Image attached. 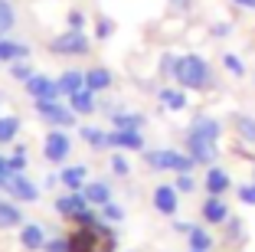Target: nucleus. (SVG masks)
I'll return each mask as SVG.
<instances>
[{
	"instance_id": "obj_30",
	"label": "nucleus",
	"mask_w": 255,
	"mask_h": 252,
	"mask_svg": "<svg viewBox=\"0 0 255 252\" xmlns=\"http://www.w3.org/2000/svg\"><path fill=\"white\" fill-rule=\"evenodd\" d=\"M13 23H16V10H13V3L0 0V36H7V33L13 30Z\"/></svg>"
},
{
	"instance_id": "obj_41",
	"label": "nucleus",
	"mask_w": 255,
	"mask_h": 252,
	"mask_svg": "<svg viewBox=\"0 0 255 252\" xmlns=\"http://www.w3.org/2000/svg\"><path fill=\"white\" fill-rule=\"evenodd\" d=\"M173 187H177V193H193V190H196V180L190 177V174H177Z\"/></svg>"
},
{
	"instance_id": "obj_12",
	"label": "nucleus",
	"mask_w": 255,
	"mask_h": 252,
	"mask_svg": "<svg viewBox=\"0 0 255 252\" xmlns=\"http://www.w3.org/2000/svg\"><path fill=\"white\" fill-rule=\"evenodd\" d=\"M108 148H121V151H147L141 131H125V128H112L108 131Z\"/></svg>"
},
{
	"instance_id": "obj_8",
	"label": "nucleus",
	"mask_w": 255,
	"mask_h": 252,
	"mask_svg": "<svg viewBox=\"0 0 255 252\" xmlns=\"http://www.w3.org/2000/svg\"><path fill=\"white\" fill-rule=\"evenodd\" d=\"M53 207H56V213H59L62 220L75 223L82 213H89V210H92V203L85 200V193H82V190H69V193H62V197H56Z\"/></svg>"
},
{
	"instance_id": "obj_38",
	"label": "nucleus",
	"mask_w": 255,
	"mask_h": 252,
	"mask_svg": "<svg viewBox=\"0 0 255 252\" xmlns=\"http://www.w3.org/2000/svg\"><path fill=\"white\" fill-rule=\"evenodd\" d=\"M239 203H246V207H255V180H249V184H239Z\"/></svg>"
},
{
	"instance_id": "obj_25",
	"label": "nucleus",
	"mask_w": 255,
	"mask_h": 252,
	"mask_svg": "<svg viewBox=\"0 0 255 252\" xmlns=\"http://www.w3.org/2000/svg\"><path fill=\"white\" fill-rule=\"evenodd\" d=\"M23 226V213L16 207V200H0V230H13Z\"/></svg>"
},
{
	"instance_id": "obj_40",
	"label": "nucleus",
	"mask_w": 255,
	"mask_h": 252,
	"mask_svg": "<svg viewBox=\"0 0 255 252\" xmlns=\"http://www.w3.org/2000/svg\"><path fill=\"white\" fill-rule=\"evenodd\" d=\"M43 252H69V236H53V239H46Z\"/></svg>"
},
{
	"instance_id": "obj_1",
	"label": "nucleus",
	"mask_w": 255,
	"mask_h": 252,
	"mask_svg": "<svg viewBox=\"0 0 255 252\" xmlns=\"http://www.w3.org/2000/svg\"><path fill=\"white\" fill-rule=\"evenodd\" d=\"M118 233L112 223H89V226H75L69 233V252H115Z\"/></svg>"
},
{
	"instance_id": "obj_36",
	"label": "nucleus",
	"mask_w": 255,
	"mask_h": 252,
	"mask_svg": "<svg viewBox=\"0 0 255 252\" xmlns=\"http://www.w3.org/2000/svg\"><path fill=\"white\" fill-rule=\"evenodd\" d=\"M108 167H112L115 177H128V174H131V164H128L121 154H112V157H108Z\"/></svg>"
},
{
	"instance_id": "obj_50",
	"label": "nucleus",
	"mask_w": 255,
	"mask_h": 252,
	"mask_svg": "<svg viewBox=\"0 0 255 252\" xmlns=\"http://www.w3.org/2000/svg\"><path fill=\"white\" fill-rule=\"evenodd\" d=\"M190 252H200V249H190Z\"/></svg>"
},
{
	"instance_id": "obj_29",
	"label": "nucleus",
	"mask_w": 255,
	"mask_h": 252,
	"mask_svg": "<svg viewBox=\"0 0 255 252\" xmlns=\"http://www.w3.org/2000/svg\"><path fill=\"white\" fill-rule=\"evenodd\" d=\"M187 243H190V249L210 252V249H213V233L206 230V226H193V230L187 233Z\"/></svg>"
},
{
	"instance_id": "obj_37",
	"label": "nucleus",
	"mask_w": 255,
	"mask_h": 252,
	"mask_svg": "<svg viewBox=\"0 0 255 252\" xmlns=\"http://www.w3.org/2000/svg\"><path fill=\"white\" fill-rule=\"evenodd\" d=\"M33 75V69L26 66V59H16V62H10V79H16V82H26Z\"/></svg>"
},
{
	"instance_id": "obj_27",
	"label": "nucleus",
	"mask_w": 255,
	"mask_h": 252,
	"mask_svg": "<svg viewBox=\"0 0 255 252\" xmlns=\"http://www.w3.org/2000/svg\"><path fill=\"white\" fill-rule=\"evenodd\" d=\"M20 131H23V121L16 115H0V144H13Z\"/></svg>"
},
{
	"instance_id": "obj_33",
	"label": "nucleus",
	"mask_w": 255,
	"mask_h": 252,
	"mask_svg": "<svg viewBox=\"0 0 255 252\" xmlns=\"http://www.w3.org/2000/svg\"><path fill=\"white\" fill-rule=\"evenodd\" d=\"M223 66H226V72L236 75V79H242V75H246V62H242L236 52H226V56H223Z\"/></svg>"
},
{
	"instance_id": "obj_4",
	"label": "nucleus",
	"mask_w": 255,
	"mask_h": 252,
	"mask_svg": "<svg viewBox=\"0 0 255 252\" xmlns=\"http://www.w3.org/2000/svg\"><path fill=\"white\" fill-rule=\"evenodd\" d=\"M89 49H92V39L85 36V30H66V33L49 39V52H53V56H66V59L85 56Z\"/></svg>"
},
{
	"instance_id": "obj_51",
	"label": "nucleus",
	"mask_w": 255,
	"mask_h": 252,
	"mask_svg": "<svg viewBox=\"0 0 255 252\" xmlns=\"http://www.w3.org/2000/svg\"><path fill=\"white\" fill-rule=\"evenodd\" d=\"M0 102H3V95H0Z\"/></svg>"
},
{
	"instance_id": "obj_24",
	"label": "nucleus",
	"mask_w": 255,
	"mask_h": 252,
	"mask_svg": "<svg viewBox=\"0 0 255 252\" xmlns=\"http://www.w3.org/2000/svg\"><path fill=\"white\" fill-rule=\"evenodd\" d=\"M144 115L141 111H115L112 115V128H125V131H141L144 128Z\"/></svg>"
},
{
	"instance_id": "obj_44",
	"label": "nucleus",
	"mask_w": 255,
	"mask_h": 252,
	"mask_svg": "<svg viewBox=\"0 0 255 252\" xmlns=\"http://www.w3.org/2000/svg\"><path fill=\"white\" fill-rule=\"evenodd\" d=\"M193 230V223H183V220H173V233H180V236H187V233Z\"/></svg>"
},
{
	"instance_id": "obj_20",
	"label": "nucleus",
	"mask_w": 255,
	"mask_h": 252,
	"mask_svg": "<svg viewBox=\"0 0 255 252\" xmlns=\"http://www.w3.org/2000/svg\"><path fill=\"white\" fill-rule=\"evenodd\" d=\"M85 177H89V167H85V164H69V167L59 171V184L66 187V190H82Z\"/></svg>"
},
{
	"instance_id": "obj_17",
	"label": "nucleus",
	"mask_w": 255,
	"mask_h": 252,
	"mask_svg": "<svg viewBox=\"0 0 255 252\" xmlns=\"http://www.w3.org/2000/svg\"><path fill=\"white\" fill-rule=\"evenodd\" d=\"M157 102H160V108H167V111H187L190 98H187V89H180V85H167V89L157 92Z\"/></svg>"
},
{
	"instance_id": "obj_5",
	"label": "nucleus",
	"mask_w": 255,
	"mask_h": 252,
	"mask_svg": "<svg viewBox=\"0 0 255 252\" xmlns=\"http://www.w3.org/2000/svg\"><path fill=\"white\" fill-rule=\"evenodd\" d=\"M3 193H7L10 200H16V203H36L39 193H43V187H39L33 177H26V171H13L7 180H3Z\"/></svg>"
},
{
	"instance_id": "obj_6",
	"label": "nucleus",
	"mask_w": 255,
	"mask_h": 252,
	"mask_svg": "<svg viewBox=\"0 0 255 252\" xmlns=\"http://www.w3.org/2000/svg\"><path fill=\"white\" fill-rule=\"evenodd\" d=\"M33 108H36V115L46 125H53V128H69L79 118V115H75L69 105H62L59 98H39V102H33Z\"/></svg>"
},
{
	"instance_id": "obj_35",
	"label": "nucleus",
	"mask_w": 255,
	"mask_h": 252,
	"mask_svg": "<svg viewBox=\"0 0 255 252\" xmlns=\"http://www.w3.org/2000/svg\"><path fill=\"white\" fill-rule=\"evenodd\" d=\"M115 33V20L112 16H98L95 20V39H108Z\"/></svg>"
},
{
	"instance_id": "obj_28",
	"label": "nucleus",
	"mask_w": 255,
	"mask_h": 252,
	"mask_svg": "<svg viewBox=\"0 0 255 252\" xmlns=\"http://www.w3.org/2000/svg\"><path fill=\"white\" fill-rule=\"evenodd\" d=\"M85 85V72L82 69H66V72L59 75V92L62 95H72V92H79Z\"/></svg>"
},
{
	"instance_id": "obj_49",
	"label": "nucleus",
	"mask_w": 255,
	"mask_h": 252,
	"mask_svg": "<svg viewBox=\"0 0 255 252\" xmlns=\"http://www.w3.org/2000/svg\"><path fill=\"white\" fill-rule=\"evenodd\" d=\"M252 180H255V161H252Z\"/></svg>"
},
{
	"instance_id": "obj_48",
	"label": "nucleus",
	"mask_w": 255,
	"mask_h": 252,
	"mask_svg": "<svg viewBox=\"0 0 255 252\" xmlns=\"http://www.w3.org/2000/svg\"><path fill=\"white\" fill-rule=\"evenodd\" d=\"M3 180H7V177H3V174H0V190H3Z\"/></svg>"
},
{
	"instance_id": "obj_43",
	"label": "nucleus",
	"mask_w": 255,
	"mask_h": 252,
	"mask_svg": "<svg viewBox=\"0 0 255 252\" xmlns=\"http://www.w3.org/2000/svg\"><path fill=\"white\" fill-rule=\"evenodd\" d=\"M210 33H213V36H229V33H233V23H216Z\"/></svg>"
},
{
	"instance_id": "obj_34",
	"label": "nucleus",
	"mask_w": 255,
	"mask_h": 252,
	"mask_svg": "<svg viewBox=\"0 0 255 252\" xmlns=\"http://www.w3.org/2000/svg\"><path fill=\"white\" fill-rule=\"evenodd\" d=\"M7 157H10V167H13V171H26V167H30V154H26V148H23V144H16Z\"/></svg>"
},
{
	"instance_id": "obj_31",
	"label": "nucleus",
	"mask_w": 255,
	"mask_h": 252,
	"mask_svg": "<svg viewBox=\"0 0 255 252\" xmlns=\"http://www.w3.org/2000/svg\"><path fill=\"white\" fill-rule=\"evenodd\" d=\"M102 220H105V223H112V226L125 223V207H121V203H115V200H108L105 207H102Z\"/></svg>"
},
{
	"instance_id": "obj_46",
	"label": "nucleus",
	"mask_w": 255,
	"mask_h": 252,
	"mask_svg": "<svg viewBox=\"0 0 255 252\" xmlns=\"http://www.w3.org/2000/svg\"><path fill=\"white\" fill-rule=\"evenodd\" d=\"M229 3H236V7H242V10H255V0H229Z\"/></svg>"
},
{
	"instance_id": "obj_11",
	"label": "nucleus",
	"mask_w": 255,
	"mask_h": 252,
	"mask_svg": "<svg viewBox=\"0 0 255 252\" xmlns=\"http://www.w3.org/2000/svg\"><path fill=\"white\" fill-rule=\"evenodd\" d=\"M150 203H154V210H157L160 216H173L177 210H180V193H177V187H170V184H157L154 193H150Z\"/></svg>"
},
{
	"instance_id": "obj_19",
	"label": "nucleus",
	"mask_w": 255,
	"mask_h": 252,
	"mask_svg": "<svg viewBox=\"0 0 255 252\" xmlns=\"http://www.w3.org/2000/svg\"><path fill=\"white\" fill-rule=\"evenodd\" d=\"M82 193H85V200H89L92 207H98V210L112 200V187H108V180H85Z\"/></svg>"
},
{
	"instance_id": "obj_7",
	"label": "nucleus",
	"mask_w": 255,
	"mask_h": 252,
	"mask_svg": "<svg viewBox=\"0 0 255 252\" xmlns=\"http://www.w3.org/2000/svg\"><path fill=\"white\" fill-rule=\"evenodd\" d=\"M69 151H72V141H69L66 128H53V131H46V138H43V157L49 164H66Z\"/></svg>"
},
{
	"instance_id": "obj_26",
	"label": "nucleus",
	"mask_w": 255,
	"mask_h": 252,
	"mask_svg": "<svg viewBox=\"0 0 255 252\" xmlns=\"http://www.w3.org/2000/svg\"><path fill=\"white\" fill-rule=\"evenodd\" d=\"M233 131L239 141L255 144V118L252 115H233Z\"/></svg>"
},
{
	"instance_id": "obj_15",
	"label": "nucleus",
	"mask_w": 255,
	"mask_h": 252,
	"mask_svg": "<svg viewBox=\"0 0 255 252\" xmlns=\"http://www.w3.org/2000/svg\"><path fill=\"white\" fill-rule=\"evenodd\" d=\"M98 92H92V89H79V92H72V95H66L69 98V108L75 111V115H82V118H89V115H95L98 111Z\"/></svg>"
},
{
	"instance_id": "obj_18",
	"label": "nucleus",
	"mask_w": 255,
	"mask_h": 252,
	"mask_svg": "<svg viewBox=\"0 0 255 252\" xmlns=\"http://www.w3.org/2000/svg\"><path fill=\"white\" fill-rule=\"evenodd\" d=\"M20 246H23V249H30V252L43 249V246H46V226H43V223H23V226H20Z\"/></svg>"
},
{
	"instance_id": "obj_39",
	"label": "nucleus",
	"mask_w": 255,
	"mask_h": 252,
	"mask_svg": "<svg viewBox=\"0 0 255 252\" xmlns=\"http://www.w3.org/2000/svg\"><path fill=\"white\" fill-rule=\"evenodd\" d=\"M66 23H69V30H85L89 16H85L82 10H69V13H66Z\"/></svg>"
},
{
	"instance_id": "obj_42",
	"label": "nucleus",
	"mask_w": 255,
	"mask_h": 252,
	"mask_svg": "<svg viewBox=\"0 0 255 252\" xmlns=\"http://www.w3.org/2000/svg\"><path fill=\"white\" fill-rule=\"evenodd\" d=\"M173 66H177V56H173V52H164V56L157 59V72L160 75H173Z\"/></svg>"
},
{
	"instance_id": "obj_23",
	"label": "nucleus",
	"mask_w": 255,
	"mask_h": 252,
	"mask_svg": "<svg viewBox=\"0 0 255 252\" xmlns=\"http://www.w3.org/2000/svg\"><path fill=\"white\" fill-rule=\"evenodd\" d=\"M79 134H82V141L89 144L92 151H105V148H108V131H105V128H95V125H79Z\"/></svg>"
},
{
	"instance_id": "obj_32",
	"label": "nucleus",
	"mask_w": 255,
	"mask_h": 252,
	"mask_svg": "<svg viewBox=\"0 0 255 252\" xmlns=\"http://www.w3.org/2000/svg\"><path fill=\"white\" fill-rule=\"evenodd\" d=\"M226 239H229V243L246 239V223H242L239 216H229V220H226Z\"/></svg>"
},
{
	"instance_id": "obj_10",
	"label": "nucleus",
	"mask_w": 255,
	"mask_h": 252,
	"mask_svg": "<svg viewBox=\"0 0 255 252\" xmlns=\"http://www.w3.org/2000/svg\"><path fill=\"white\" fill-rule=\"evenodd\" d=\"M23 89H26V95L33 98V102H39V98H59V79H49V75L43 72H33L30 79L23 82Z\"/></svg>"
},
{
	"instance_id": "obj_16",
	"label": "nucleus",
	"mask_w": 255,
	"mask_h": 252,
	"mask_svg": "<svg viewBox=\"0 0 255 252\" xmlns=\"http://www.w3.org/2000/svg\"><path fill=\"white\" fill-rule=\"evenodd\" d=\"M187 131L196 134V138H210V141H219V138H223V125H219V118H213V115H196Z\"/></svg>"
},
{
	"instance_id": "obj_45",
	"label": "nucleus",
	"mask_w": 255,
	"mask_h": 252,
	"mask_svg": "<svg viewBox=\"0 0 255 252\" xmlns=\"http://www.w3.org/2000/svg\"><path fill=\"white\" fill-rule=\"evenodd\" d=\"M56 184H59V174H46V177H43V184H39V187H43V190H53Z\"/></svg>"
},
{
	"instance_id": "obj_21",
	"label": "nucleus",
	"mask_w": 255,
	"mask_h": 252,
	"mask_svg": "<svg viewBox=\"0 0 255 252\" xmlns=\"http://www.w3.org/2000/svg\"><path fill=\"white\" fill-rule=\"evenodd\" d=\"M112 82H115V75L108 72L105 66L85 69V89H92V92H108V89H112Z\"/></svg>"
},
{
	"instance_id": "obj_22",
	"label": "nucleus",
	"mask_w": 255,
	"mask_h": 252,
	"mask_svg": "<svg viewBox=\"0 0 255 252\" xmlns=\"http://www.w3.org/2000/svg\"><path fill=\"white\" fill-rule=\"evenodd\" d=\"M26 56H30V46L26 43L0 36V62H16V59H26Z\"/></svg>"
},
{
	"instance_id": "obj_2",
	"label": "nucleus",
	"mask_w": 255,
	"mask_h": 252,
	"mask_svg": "<svg viewBox=\"0 0 255 252\" xmlns=\"http://www.w3.org/2000/svg\"><path fill=\"white\" fill-rule=\"evenodd\" d=\"M170 79L187 92H206L213 82V72H210V62L203 59V56L187 52V56H177V66H173Z\"/></svg>"
},
{
	"instance_id": "obj_3",
	"label": "nucleus",
	"mask_w": 255,
	"mask_h": 252,
	"mask_svg": "<svg viewBox=\"0 0 255 252\" xmlns=\"http://www.w3.org/2000/svg\"><path fill=\"white\" fill-rule=\"evenodd\" d=\"M144 164L150 171H170V174H193L196 161L180 148H157V151H141Z\"/></svg>"
},
{
	"instance_id": "obj_47",
	"label": "nucleus",
	"mask_w": 255,
	"mask_h": 252,
	"mask_svg": "<svg viewBox=\"0 0 255 252\" xmlns=\"http://www.w3.org/2000/svg\"><path fill=\"white\" fill-rule=\"evenodd\" d=\"M170 3H173V7H180V10H187L190 3H193V0H170Z\"/></svg>"
},
{
	"instance_id": "obj_13",
	"label": "nucleus",
	"mask_w": 255,
	"mask_h": 252,
	"mask_svg": "<svg viewBox=\"0 0 255 252\" xmlns=\"http://www.w3.org/2000/svg\"><path fill=\"white\" fill-rule=\"evenodd\" d=\"M200 216H203L206 226H219V223L229 220V203H226L223 197H206L203 207H200Z\"/></svg>"
},
{
	"instance_id": "obj_9",
	"label": "nucleus",
	"mask_w": 255,
	"mask_h": 252,
	"mask_svg": "<svg viewBox=\"0 0 255 252\" xmlns=\"http://www.w3.org/2000/svg\"><path fill=\"white\" fill-rule=\"evenodd\" d=\"M187 151L190 157H193L196 164H203V167H213L219 157V141H210V138H196V134L187 131Z\"/></svg>"
},
{
	"instance_id": "obj_14",
	"label": "nucleus",
	"mask_w": 255,
	"mask_h": 252,
	"mask_svg": "<svg viewBox=\"0 0 255 252\" xmlns=\"http://www.w3.org/2000/svg\"><path fill=\"white\" fill-rule=\"evenodd\" d=\"M203 187H206V193L210 197H223L229 187H233V177H229V171H223V167H206V174H203Z\"/></svg>"
}]
</instances>
